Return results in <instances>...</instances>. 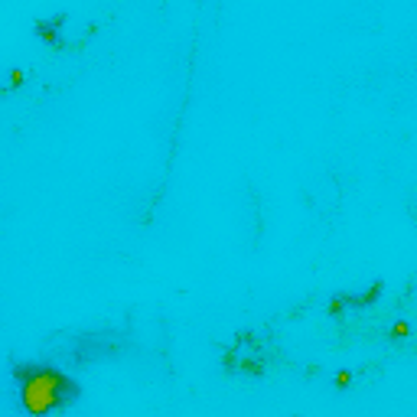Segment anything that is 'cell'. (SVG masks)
I'll return each instance as SVG.
<instances>
[{
	"label": "cell",
	"mask_w": 417,
	"mask_h": 417,
	"mask_svg": "<svg viewBox=\"0 0 417 417\" xmlns=\"http://www.w3.org/2000/svg\"><path fill=\"white\" fill-rule=\"evenodd\" d=\"M13 375L20 378V407L33 417H43L55 407H66L82 395L78 384L55 368H36V365L23 368L20 365Z\"/></svg>",
	"instance_id": "obj_1"
}]
</instances>
